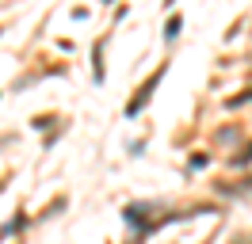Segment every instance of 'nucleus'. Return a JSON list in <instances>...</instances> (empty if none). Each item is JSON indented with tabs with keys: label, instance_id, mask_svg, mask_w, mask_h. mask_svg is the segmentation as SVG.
<instances>
[{
	"label": "nucleus",
	"instance_id": "obj_1",
	"mask_svg": "<svg viewBox=\"0 0 252 244\" xmlns=\"http://www.w3.org/2000/svg\"><path fill=\"white\" fill-rule=\"evenodd\" d=\"M160 73H164V69H157V73H153V76H149V80H145V84H142V92H138V95H134V99L126 103V115H138V111H142V107H145V99H149V95H153V88H157Z\"/></svg>",
	"mask_w": 252,
	"mask_h": 244
},
{
	"label": "nucleus",
	"instance_id": "obj_2",
	"mask_svg": "<svg viewBox=\"0 0 252 244\" xmlns=\"http://www.w3.org/2000/svg\"><path fill=\"white\" fill-rule=\"evenodd\" d=\"M180 34V19H168V27H164V38H176Z\"/></svg>",
	"mask_w": 252,
	"mask_h": 244
},
{
	"label": "nucleus",
	"instance_id": "obj_3",
	"mask_svg": "<svg viewBox=\"0 0 252 244\" xmlns=\"http://www.w3.org/2000/svg\"><path fill=\"white\" fill-rule=\"evenodd\" d=\"M245 160H252V145H249L245 152H241V156H237V164H245Z\"/></svg>",
	"mask_w": 252,
	"mask_h": 244
}]
</instances>
